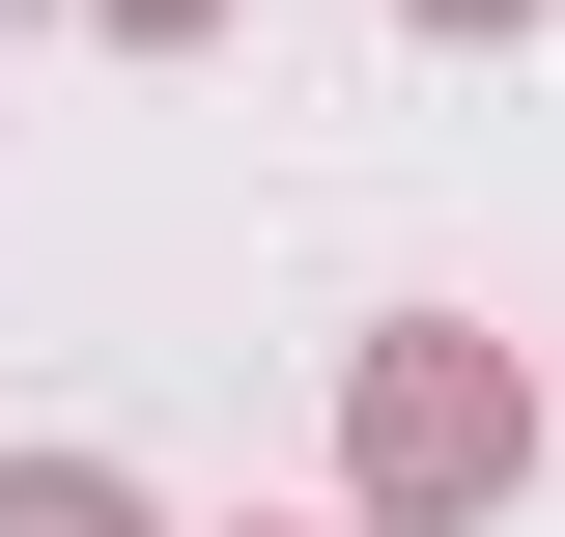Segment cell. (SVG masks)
<instances>
[{"instance_id":"1","label":"cell","mask_w":565,"mask_h":537,"mask_svg":"<svg viewBox=\"0 0 565 537\" xmlns=\"http://www.w3.org/2000/svg\"><path fill=\"white\" fill-rule=\"evenodd\" d=\"M367 453H396V481H509V368H396Z\"/></svg>"},{"instance_id":"2","label":"cell","mask_w":565,"mask_h":537,"mask_svg":"<svg viewBox=\"0 0 565 537\" xmlns=\"http://www.w3.org/2000/svg\"><path fill=\"white\" fill-rule=\"evenodd\" d=\"M0 537H141V509H114L85 453H0Z\"/></svg>"},{"instance_id":"3","label":"cell","mask_w":565,"mask_h":537,"mask_svg":"<svg viewBox=\"0 0 565 537\" xmlns=\"http://www.w3.org/2000/svg\"><path fill=\"white\" fill-rule=\"evenodd\" d=\"M481 29H509V0H481Z\"/></svg>"}]
</instances>
